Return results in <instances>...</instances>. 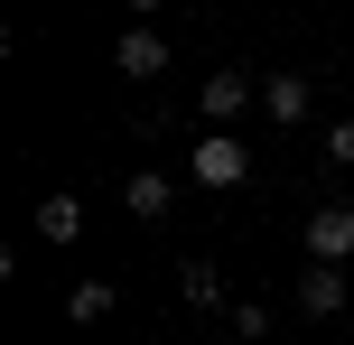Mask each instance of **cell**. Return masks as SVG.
I'll use <instances>...</instances> for the list:
<instances>
[{
	"label": "cell",
	"instance_id": "cell-10",
	"mask_svg": "<svg viewBox=\"0 0 354 345\" xmlns=\"http://www.w3.org/2000/svg\"><path fill=\"white\" fill-rule=\"evenodd\" d=\"M177 290H187V299H196L205 317L224 308V280H214V261H187V271H177Z\"/></svg>",
	"mask_w": 354,
	"mask_h": 345
},
{
	"label": "cell",
	"instance_id": "cell-5",
	"mask_svg": "<svg viewBox=\"0 0 354 345\" xmlns=\"http://www.w3.org/2000/svg\"><path fill=\"white\" fill-rule=\"evenodd\" d=\"M168 196H177V187L159 178V168H131V178H122V205H131L140 224H168Z\"/></svg>",
	"mask_w": 354,
	"mask_h": 345
},
{
	"label": "cell",
	"instance_id": "cell-8",
	"mask_svg": "<svg viewBox=\"0 0 354 345\" xmlns=\"http://www.w3.org/2000/svg\"><path fill=\"white\" fill-rule=\"evenodd\" d=\"M112 299H122L112 280H75V290H66V317H75V327H103V317H112Z\"/></svg>",
	"mask_w": 354,
	"mask_h": 345
},
{
	"label": "cell",
	"instance_id": "cell-4",
	"mask_svg": "<svg viewBox=\"0 0 354 345\" xmlns=\"http://www.w3.org/2000/svg\"><path fill=\"white\" fill-rule=\"evenodd\" d=\"M354 299V271H326V261H308V280H299V317H336Z\"/></svg>",
	"mask_w": 354,
	"mask_h": 345
},
{
	"label": "cell",
	"instance_id": "cell-7",
	"mask_svg": "<svg viewBox=\"0 0 354 345\" xmlns=\"http://www.w3.org/2000/svg\"><path fill=\"white\" fill-rule=\"evenodd\" d=\"M261 112H270V122H308V75H270V84H261Z\"/></svg>",
	"mask_w": 354,
	"mask_h": 345
},
{
	"label": "cell",
	"instance_id": "cell-1",
	"mask_svg": "<svg viewBox=\"0 0 354 345\" xmlns=\"http://www.w3.org/2000/svg\"><path fill=\"white\" fill-rule=\"evenodd\" d=\"M187 178H196V187H243V178H252V149L233 140V131H205V140L187 149Z\"/></svg>",
	"mask_w": 354,
	"mask_h": 345
},
{
	"label": "cell",
	"instance_id": "cell-3",
	"mask_svg": "<svg viewBox=\"0 0 354 345\" xmlns=\"http://www.w3.org/2000/svg\"><path fill=\"white\" fill-rule=\"evenodd\" d=\"M112 66H122L131 84H149V75H168V37H159V28H122V47H112Z\"/></svg>",
	"mask_w": 354,
	"mask_h": 345
},
{
	"label": "cell",
	"instance_id": "cell-9",
	"mask_svg": "<svg viewBox=\"0 0 354 345\" xmlns=\"http://www.w3.org/2000/svg\"><path fill=\"white\" fill-rule=\"evenodd\" d=\"M243 103H252V84H243V75H205V131H224Z\"/></svg>",
	"mask_w": 354,
	"mask_h": 345
},
{
	"label": "cell",
	"instance_id": "cell-2",
	"mask_svg": "<svg viewBox=\"0 0 354 345\" xmlns=\"http://www.w3.org/2000/svg\"><path fill=\"white\" fill-rule=\"evenodd\" d=\"M308 261L354 271V205H317V215H308Z\"/></svg>",
	"mask_w": 354,
	"mask_h": 345
},
{
	"label": "cell",
	"instance_id": "cell-6",
	"mask_svg": "<svg viewBox=\"0 0 354 345\" xmlns=\"http://www.w3.org/2000/svg\"><path fill=\"white\" fill-rule=\"evenodd\" d=\"M28 224L56 243V252H66V243H84V205H75V196H37V215H28Z\"/></svg>",
	"mask_w": 354,
	"mask_h": 345
},
{
	"label": "cell",
	"instance_id": "cell-11",
	"mask_svg": "<svg viewBox=\"0 0 354 345\" xmlns=\"http://www.w3.org/2000/svg\"><path fill=\"white\" fill-rule=\"evenodd\" d=\"M326 168H354V122H336V131H326Z\"/></svg>",
	"mask_w": 354,
	"mask_h": 345
}]
</instances>
